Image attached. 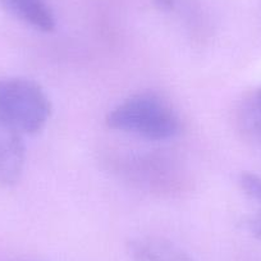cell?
Listing matches in <instances>:
<instances>
[{
  "mask_svg": "<svg viewBox=\"0 0 261 261\" xmlns=\"http://www.w3.org/2000/svg\"><path fill=\"white\" fill-rule=\"evenodd\" d=\"M108 127L162 141L174 137L179 122L169 105L150 92L128 97L109 112Z\"/></svg>",
  "mask_w": 261,
  "mask_h": 261,
  "instance_id": "1",
  "label": "cell"
},
{
  "mask_svg": "<svg viewBox=\"0 0 261 261\" xmlns=\"http://www.w3.org/2000/svg\"><path fill=\"white\" fill-rule=\"evenodd\" d=\"M50 114V100L37 82L22 77L0 79V117L22 135L39 134Z\"/></svg>",
  "mask_w": 261,
  "mask_h": 261,
  "instance_id": "2",
  "label": "cell"
},
{
  "mask_svg": "<svg viewBox=\"0 0 261 261\" xmlns=\"http://www.w3.org/2000/svg\"><path fill=\"white\" fill-rule=\"evenodd\" d=\"M26 159L23 135L0 117V186H13L21 178Z\"/></svg>",
  "mask_w": 261,
  "mask_h": 261,
  "instance_id": "3",
  "label": "cell"
},
{
  "mask_svg": "<svg viewBox=\"0 0 261 261\" xmlns=\"http://www.w3.org/2000/svg\"><path fill=\"white\" fill-rule=\"evenodd\" d=\"M132 261H186L190 256L170 241L159 237H141L128 243Z\"/></svg>",
  "mask_w": 261,
  "mask_h": 261,
  "instance_id": "4",
  "label": "cell"
},
{
  "mask_svg": "<svg viewBox=\"0 0 261 261\" xmlns=\"http://www.w3.org/2000/svg\"><path fill=\"white\" fill-rule=\"evenodd\" d=\"M8 13L19 21L42 32H50L55 27L51 11L44 0H0Z\"/></svg>",
  "mask_w": 261,
  "mask_h": 261,
  "instance_id": "5",
  "label": "cell"
},
{
  "mask_svg": "<svg viewBox=\"0 0 261 261\" xmlns=\"http://www.w3.org/2000/svg\"><path fill=\"white\" fill-rule=\"evenodd\" d=\"M237 120L242 134L261 146V87L246 95L238 108Z\"/></svg>",
  "mask_w": 261,
  "mask_h": 261,
  "instance_id": "6",
  "label": "cell"
},
{
  "mask_svg": "<svg viewBox=\"0 0 261 261\" xmlns=\"http://www.w3.org/2000/svg\"><path fill=\"white\" fill-rule=\"evenodd\" d=\"M242 190L251 199L261 204V177L255 173H242L240 177Z\"/></svg>",
  "mask_w": 261,
  "mask_h": 261,
  "instance_id": "7",
  "label": "cell"
},
{
  "mask_svg": "<svg viewBox=\"0 0 261 261\" xmlns=\"http://www.w3.org/2000/svg\"><path fill=\"white\" fill-rule=\"evenodd\" d=\"M246 227L250 230L251 234L257 240H261V213L252 215L246 223Z\"/></svg>",
  "mask_w": 261,
  "mask_h": 261,
  "instance_id": "8",
  "label": "cell"
},
{
  "mask_svg": "<svg viewBox=\"0 0 261 261\" xmlns=\"http://www.w3.org/2000/svg\"><path fill=\"white\" fill-rule=\"evenodd\" d=\"M158 8L163 9V11H170L174 6V0H154Z\"/></svg>",
  "mask_w": 261,
  "mask_h": 261,
  "instance_id": "9",
  "label": "cell"
},
{
  "mask_svg": "<svg viewBox=\"0 0 261 261\" xmlns=\"http://www.w3.org/2000/svg\"><path fill=\"white\" fill-rule=\"evenodd\" d=\"M187 261H193V260H192V258L190 257V258H187Z\"/></svg>",
  "mask_w": 261,
  "mask_h": 261,
  "instance_id": "10",
  "label": "cell"
}]
</instances>
